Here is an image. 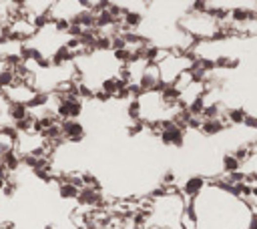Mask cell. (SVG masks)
Returning <instances> with one entry per match:
<instances>
[{
	"label": "cell",
	"mask_w": 257,
	"mask_h": 229,
	"mask_svg": "<svg viewBox=\"0 0 257 229\" xmlns=\"http://www.w3.org/2000/svg\"><path fill=\"white\" fill-rule=\"evenodd\" d=\"M113 24H117V19H115V16L109 10L100 12L97 16V28H105V26H113Z\"/></svg>",
	"instance_id": "obj_20"
},
{
	"label": "cell",
	"mask_w": 257,
	"mask_h": 229,
	"mask_svg": "<svg viewBox=\"0 0 257 229\" xmlns=\"http://www.w3.org/2000/svg\"><path fill=\"white\" fill-rule=\"evenodd\" d=\"M163 51L159 46H153V44H149L147 48H145V57H143V60H145V64H159L163 58Z\"/></svg>",
	"instance_id": "obj_11"
},
{
	"label": "cell",
	"mask_w": 257,
	"mask_h": 229,
	"mask_svg": "<svg viewBox=\"0 0 257 229\" xmlns=\"http://www.w3.org/2000/svg\"><path fill=\"white\" fill-rule=\"evenodd\" d=\"M225 114H223V109H221L219 103H211L207 105V109H205L203 113V121H215V119H223Z\"/></svg>",
	"instance_id": "obj_12"
},
{
	"label": "cell",
	"mask_w": 257,
	"mask_h": 229,
	"mask_svg": "<svg viewBox=\"0 0 257 229\" xmlns=\"http://www.w3.org/2000/svg\"><path fill=\"white\" fill-rule=\"evenodd\" d=\"M205 185H207V181H205L203 177L195 175V177H189V179H187V181H185V185H183L181 193H183V195H187V197L195 199L197 195H201V191L205 189Z\"/></svg>",
	"instance_id": "obj_3"
},
{
	"label": "cell",
	"mask_w": 257,
	"mask_h": 229,
	"mask_svg": "<svg viewBox=\"0 0 257 229\" xmlns=\"http://www.w3.org/2000/svg\"><path fill=\"white\" fill-rule=\"evenodd\" d=\"M80 205H100L102 203V197L99 195V191L97 189H93V187H82L80 189V193H79V199H77Z\"/></svg>",
	"instance_id": "obj_6"
},
{
	"label": "cell",
	"mask_w": 257,
	"mask_h": 229,
	"mask_svg": "<svg viewBox=\"0 0 257 229\" xmlns=\"http://www.w3.org/2000/svg\"><path fill=\"white\" fill-rule=\"evenodd\" d=\"M211 91H203L197 99H193L191 103H189V113H191V117H199V119H203V113H205V109H207V103H205V96H207Z\"/></svg>",
	"instance_id": "obj_8"
},
{
	"label": "cell",
	"mask_w": 257,
	"mask_h": 229,
	"mask_svg": "<svg viewBox=\"0 0 257 229\" xmlns=\"http://www.w3.org/2000/svg\"><path fill=\"white\" fill-rule=\"evenodd\" d=\"M2 229H14V223H6V225H2Z\"/></svg>",
	"instance_id": "obj_36"
},
{
	"label": "cell",
	"mask_w": 257,
	"mask_h": 229,
	"mask_svg": "<svg viewBox=\"0 0 257 229\" xmlns=\"http://www.w3.org/2000/svg\"><path fill=\"white\" fill-rule=\"evenodd\" d=\"M239 62H241V60H239V58H233V57H217L215 58V67L217 69H237L239 67Z\"/></svg>",
	"instance_id": "obj_17"
},
{
	"label": "cell",
	"mask_w": 257,
	"mask_h": 229,
	"mask_svg": "<svg viewBox=\"0 0 257 229\" xmlns=\"http://www.w3.org/2000/svg\"><path fill=\"white\" fill-rule=\"evenodd\" d=\"M60 129H62V137H66L68 141L79 143L84 137V127L79 121H60Z\"/></svg>",
	"instance_id": "obj_2"
},
{
	"label": "cell",
	"mask_w": 257,
	"mask_h": 229,
	"mask_svg": "<svg viewBox=\"0 0 257 229\" xmlns=\"http://www.w3.org/2000/svg\"><path fill=\"white\" fill-rule=\"evenodd\" d=\"M127 114H129V119L131 121H139L141 119V114H143V105L139 99H131L129 101V107H127Z\"/></svg>",
	"instance_id": "obj_14"
},
{
	"label": "cell",
	"mask_w": 257,
	"mask_h": 229,
	"mask_svg": "<svg viewBox=\"0 0 257 229\" xmlns=\"http://www.w3.org/2000/svg\"><path fill=\"white\" fill-rule=\"evenodd\" d=\"M247 117H249V114H247L245 109H241V107H231V109L225 111L223 121H225L227 125H245Z\"/></svg>",
	"instance_id": "obj_5"
},
{
	"label": "cell",
	"mask_w": 257,
	"mask_h": 229,
	"mask_svg": "<svg viewBox=\"0 0 257 229\" xmlns=\"http://www.w3.org/2000/svg\"><path fill=\"white\" fill-rule=\"evenodd\" d=\"M48 22H50V12L39 14V16H34V19H32V26L37 28V30H40V28L48 26Z\"/></svg>",
	"instance_id": "obj_22"
},
{
	"label": "cell",
	"mask_w": 257,
	"mask_h": 229,
	"mask_svg": "<svg viewBox=\"0 0 257 229\" xmlns=\"http://www.w3.org/2000/svg\"><path fill=\"white\" fill-rule=\"evenodd\" d=\"M14 191H16V187H12V185H8V183H6V187L2 189V193L6 195V197H12V195H14Z\"/></svg>",
	"instance_id": "obj_34"
},
{
	"label": "cell",
	"mask_w": 257,
	"mask_h": 229,
	"mask_svg": "<svg viewBox=\"0 0 257 229\" xmlns=\"http://www.w3.org/2000/svg\"><path fill=\"white\" fill-rule=\"evenodd\" d=\"M113 53L115 51H123V48H129V44H127V40L123 38V37H113Z\"/></svg>",
	"instance_id": "obj_26"
},
{
	"label": "cell",
	"mask_w": 257,
	"mask_h": 229,
	"mask_svg": "<svg viewBox=\"0 0 257 229\" xmlns=\"http://www.w3.org/2000/svg\"><path fill=\"white\" fill-rule=\"evenodd\" d=\"M247 229H257V211L249 215V223H247Z\"/></svg>",
	"instance_id": "obj_33"
},
{
	"label": "cell",
	"mask_w": 257,
	"mask_h": 229,
	"mask_svg": "<svg viewBox=\"0 0 257 229\" xmlns=\"http://www.w3.org/2000/svg\"><path fill=\"white\" fill-rule=\"evenodd\" d=\"M77 95L80 96V99H95V93L84 85H77Z\"/></svg>",
	"instance_id": "obj_25"
},
{
	"label": "cell",
	"mask_w": 257,
	"mask_h": 229,
	"mask_svg": "<svg viewBox=\"0 0 257 229\" xmlns=\"http://www.w3.org/2000/svg\"><path fill=\"white\" fill-rule=\"evenodd\" d=\"M113 46V38L111 37H99V40H97V51H107V48H111Z\"/></svg>",
	"instance_id": "obj_24"
},
{
	"label": "cell",
	"mask_w": 257,
	"mask_h": 229,
	"mask_svg": "<svg viewBox=\"0 0 257 229\" xmlns=\"http://www.w3.org/2000/svg\"><path fill=\"white\" fill-rule=\"evenodd\" d=\"M102 91L117 96V93L121 91V80H119V76H109V78L102 80Z\"/></svg>",
	"instance_id": "obj_16"
},
{
	"label": "cell",
	"mask_w": 257,
	"mask_h": 229,
	"mask_svg": "<svg viewBox=\"0 0 257 229\" xmlns=\"http://www.w3.org/2000/svg\"><path fill=\"white\" fill-rule=\"evenodd\" d=\"M44 229H55V225H46V227H44Z\"/></svg>",
	"instance_id": "obj_38"
},
{
	"label": "cell",
	"mask_w": 257,
	"mask_h": 229,
	"mask_svg": "<svg viewBox=\"0 0 257 229\" xmlns=\"http://www.w3.org/2000/svg\"><path fill=\"white\" fill-rule=\"evenodd\" d=\"M48 99H50V95H48V93H34V95H32V99L26 103V107H28V109L44 107V105L48 103Z\"/></svg>",
	"instance_id": "obj_18"
},
{
	"label": "cell",
	"mask_w": 257,
	"mask_h": 229,
	"mask_svg": "<svg viewBox=\"0 0 257 229\" xmlns=\"http://www.w3.org/2000/svg\"><path fill=\"white\" fill-rule=\"evenodd\" d=\"M34 175H37L40 181H44V183L53 181V177H50V169H34Z\"/></svg>",
	"instance_id": "obj_28"
},
{
	"label": "cell",
	"mask_w": 257,
	"mask_h": 229,
	"mask_svg": "<svg viewBox=\"0 0 257 229\" xmlns=\"http://www.w3.org/2000/svg\"><path fill=\"white\" fill-rule=\"evenodd\" d=\"M59 193H60L62 199H79L80 189L75 187L73 183H60V185H59Z\"/></svg>",
	"instance_id": "obj_15"
},
{
	"label": "cell",
	"mask_w": 257,
	"mask_h": 229,
	"mask_svg": "<svg viewBox=\"0 0 257 229\" xmlns=\"http://www.w3.org/2000/svg\"><path fill=\"white\" fill-rule=\"evenodd\" d=\"M0 229H2V227H0Z\"/></svg>",
	"instance_id": "obj_39"
},
{
	"label": "cell",
	"mask_w": 257,
	"mask_h": 229,
	"mask_svg": "<svg viewBox=\"0 0 257 229\" xmlns=\"http://www.w3.org/2000/svg\"><path fill=\"white\" fill-rule=\"evenodd\" d=\"M135 225L137 227H143L145 223H147V213H145V211H139V213H135Z\"/></svg>",
	"instance_id": "obj_31"
},
{
	"label": "cell",
	"mask_w": 257,
	"mask_h": 229,
	"mask_svg": "<svg viewBox=\"0 0 257 229\" xmlns=\"http://www.w3.org/2000/svg\"><path fill=\"white\" fill-rule=\"evenodd\" d=\"M55 28H57V32H68V28H71V20L59 19V20H55Z\"/></svg>",
	"instance_id": "obj_29"
},
{
	"label": "cell",
	"mask_w": 257,
	"mask_h": 229,
	"mask_svg": "<svg viewBox=\"0 0 257 229\" xmlns=\"http://www.w3.org/2000/svg\"><path fill=\"white\" fill-rule=\"evenodd\" d=\"M0 163H2V165L12 173V171H16V169H19L20 167V163H22V159L19 157V155H16L14 151H10V153H6L2 159H0Z\"/></svg>",
	"instance_id": "obj_13"
},
{
	"label": "cell",
	"mask_w": 257,
	"mask_h": 229,
	"mask_svg": "<svg viewBox=\"0 0 257 229\" xmlns=\"http://www.w3.org/2000/svg\"><path fill=\"white\" fill-rule=\"evenodd\" d=\"M71 58H75V53H73L66 44H62V46H59V48H57V53H55V57H53V64L60 67V64L68 62Z\"/></svg>",
	"instance_id": "obj_10"
},
{
	"label": "cell",
	"mask_w": 257,
	"mask_h": 229,
	"mask_svg": "<svg viewBox=\"0 0 257 229\" xmlns=\"http://www.w3.org/2000/svg\"><path fill=\"white\" fill-rule=\"evenodd\" d=\"M141 131H145V123L137 121V123H133V125L127 129V133H129V137H135V135H139Z\"/></svg>",
	"instance_id": "obj_27"
},
{
	"label": "cell",
	"mask_w": 257,
	"mask_h": 229,
	"mask_svg": "<svg viewBox=\"0 0 257 229\" xmlns=\"http://www.w3.org/2000/svg\"><path fill=\"white\" fill-rule=\"evenodd\" d=\"M173 181H175V173H173V171H167V173L163 175V185H165V187H171V185H173Z\"/></svg>",
	"instance_id": "obj_32"
},
{
	"label": "cell",
	"mask_w": 257,
	"mask_h": 229,
	"mask_svg": "<svg viewBox=\"0 0 257 229\" xmlns=\"http://www.w3.org/2000/svg\"><path fill=\"white\" fill-rule=\"evenodd\" d=\"M161 143L163 145H171V147H183L185 145V129L179 127L175 121H161Z\"/></svg>",
	"instance_id": "obj_1"
},
{
	"label": "cell",
	"mask_w": 257,
	"mask_h": 229,
	"mask_svg": "<svg viewBox=\"0 0 257 229\" xmlns=\"http://www.w3.org/2000/svg\"><path fill=\"white\" fill-rule=\"evenodd\" d=\"M221 167H223L225 175H231V173L239 171V167H241V161H239L233 153H227V155H223V159H221Z\"/></svg>",
	"instance_id": "obj_9"
},
{
	"label": "cell",
	"mask_w": 257,
	"mask_h": 229,
	"mask_svg": "<svg viewBox=\"0 0 257 229\" xmlns=\"http://www.w3.org/2000/svg\"><path fill=\"white\" fill-rule=\"evenodd\" d=\"M225 129H227V123H225L223 119L203 121V125H201V133H203L205 137H217V135L223 133Z\"/></svg>",
	"instance_id": "obj_4"
},
{
	"label": "cell",
	"mask_w": 257,
	"mask_h": 229,
	"mask_svg": "<svg viewBox=\"0 0 257 229\" xmlns=\"http://www.w3.org/2000/svg\"><path fill=\"white\" fill-rule=\"evenodd\" d=\"M2 131H4V127H2V123H0V135H2Z\"/></svg>",
	"instance_id": "obj_37"
},
{
	"label": "cell",
	"mask_w": 257,
	"mask_h": 229,
	"mask_svg": "<svg viewBox=\"0 0 257 229\" xmlns=\"http://www.w3.org/2000/svg\"><path fill=\"white\" fill-rule=\"evenodd\" d=\"M16 83V73L12 69L6 71H0V89H8Z\"/></svg>",
	"instance_id": "obj_19"
},
{
	"label": "cell",
	"mask_w": 257,
	"mask_h": 229,
	"mask_svg": "<svg viewBox=\"0 0 257 229\" xmlns=\"http://www.w3.org/2000/svg\"><path fill=\"white\" fill-rule=\"evenodd\" d=\"M6 187V179H0V191H2Z\"/></svg>",
	"instance_id": "obj_35"
},
{
	"label": "cell",
	"mask_w": 257,
	"mask_h": 229,
	"mask_svg": "<svg viewBox=\"0 0 257 229\" xmlns=\"http://www.w3.org/2000/svg\"><path fill=\"white\" fill-rule=\"evenodd\" d=\"M113 55H115V58H117L119 62H123V64H129V62L133 60V51H131V48H123V51H115Z\"/></svg>",
	"instance_id": "obj_23"
},
{
	"label": "cell",
	"mask_w": 257,
	"mask_h": 229,
	"mask_svg": "<svg viewBox=\"0 0 257 229\" xmlns=\"http://www.w3.org/2000/svg\"><path fill=\"white\" fill-rule=\"evenodd\" d=\"M40 159H42V157H37V155H32V153H26V155H22V163H24L26 167H30L32 171L40 167Z\"/></svg>",
	"instance_id": "obj_21"
},
{
	"label": "cell",
	"mask_w": 257,
	"mask_h": 229,
	"mask_svg": "<svg viewBox=\"0 0 257 229\" xmlns=\"http://www.w3.org/2000/svg\"><path fill=\"white\" fill-rule=\"evenodd\" d=\"M95 99H97L99 103H107V101H111V99H113V95H109V93H105V91L100 89V91H97V93H95Z\"/></svg>",
	"instance_id": "obj_30"
},
{
	"label": "cell",
	"mask_w": 257,
	"mask_h": 229,
	"mask_svg": "<svg viewBox=\"0 0 257 229\" xmlns=\"http://www.w3.org/2000/svg\"><path fill=\"white\" fill-rule=\"evenodd\" d=\"M28 111H30V109H28L24 103H10V107H8V117H10L14 123H20V121H24V119L30 117Z\"/></svg>",
	"instance_id": "obj_7"
}]
</instances>
